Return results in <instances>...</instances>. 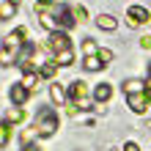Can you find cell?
Wrapping results in <instances>:
<instances>
[{
    "instance_id": "6da1fadb",
    "label": "cell",
    "mask_w": 151,
    "mask_h": 151,
    "mask_svg": "<svg viewBox=\"0 0 151 151\" xmlns=\"http://www.w3.org/2000/svg\"><path fill=\"white\" fill-rule=\"evenodd\" d=\"M58 129V115L52 110H39V118H36V127H33V132H36L39 137H52Z\"/></svg>"
},
{
    "instance_id": "7a4b0ae2",
    "label": "cell",
    "mask_w": 151,
    "mask_h": 151,
    "mask_svg": "<svg viewBox=\"0 0 151 151\" xmlns=\"http://www.w3.org/2000/svg\"><path fill=\"white\" fill-rule=\"evenodd\" d=\"M44 47L58 55V52H63V50H72V41H69V36H66L63 30H55V33H50V36H47Z\"/></svg>"
},
{
    "instance_id": "3957f363",
    "label": "cell",
    "mask_w": 151,
    "mask_h": 151,
    "mask_svg": "<svg viewBox=\"0 0 151 151\" xmlns=\"http://www.w3.org/2000/svg\"><path fill=\"white\" fill-rule=\"evenodd\" d=\"M148 19H151L148 8H143V6H129L127 8V22L132 25V28H140V25H146Z\"/></svg>"
},
{
    "instance_id": "277c9868",
    "label": "cell",
    "mask_w": 151,
    "mask_h": 151,
    "mask_svg": "<svg viewBox=\"0 0 151 151\" xmlns=\"http://www.w3.org/2000/svg\"><path fill=\"white\" fill-rule=\"evenodd\" d=\"M25 36H28V30H25V28H17L14 33H8V36H6L3 47H8V50H17V52H19V50L25 47Z\"/></svg>"
},
{
    "instance_id": "5b68a950",
    "label": "cell",
    "mask_w": 151,
    "mask_h": 151,
    "mask_svg": "<svg viewBox=\"0 0 151 151\" xmlns=\"http://www.w3.org/2000/svg\"><path fill=\"white\" fill-rule=\"evenodd\" d=\"M127 104H129L132 113H146L151 102H148V96H146V91H143V93H129V96H127Z\"/></svg>"
},
{
    "instance_id": "8992f818",
    "label": "cell",
    "mask_w": 151,
    "mask_h": 151,
    "mask_svg": "<svg viewBox=\"0 0 151 151\" xmlns=\"http://www.w3.org/2000/svg\"><path fill=\"white\" fill-rule=\"evenodd\" d=\"M69 99H72L77 107L85 102V83H83V80H77V83H72V85H69Z\"/></svg>"
},
{
    "instance_id": "52a82bcc",
    "label": "cell",
    "mask_w": 151,
    "mask_h": 151,
    "mask_svg": "<svg viewBox=\"0 0 151 151\" xmlns=\"http://www.w3.org/2000/svg\"><path fill=\"white\" fill-rule=\"evenodd\" d=\"M28 88H25L22 83H17V85H11V91H8V96H11V102L17 104V107H19V104H25V102H28Z\"/></svg>"
},
{
    "instance_id": "ba28073f",
    "label": "cell",
    "mask_w": 151,
    "mask_h": 151,
    "mask_svg": "<svg viewBox=\"0 0 151 151\" xmlns=\"http://www.w3.org/2000/svg\"><path fill=\"white\" fill-rule=\"evenodd\" d=\"M96 25H99L102 30H115L118 28V19H115L113 14H99L96 17Z\"/></svg>"
},
{
    "instance_id": "9c48e42d",
    "label": "cell",
    "mask_w": 151,
    "mask_h": 151,
    "mask_svg": "<svg viewBox=\"0 0 151 151\" xmlns=\"http://www.w3.org/2000/svg\"><path fill=\"white\" fill-rule=\"evenodd\" d=\"M58 22H60V28H63V30L74 28V25H77V19H74V14H72V8H63V11L58 14Z\"/></svg>"
},
{
    "instance_id": "30bf717a",
    "label": "cell",
    "mask_w": 151,
    "mask_h": 151,
    "mask_svg": "<svg viewBox=\"0 0 151 151\" xmlns=\"http://www.w3.org/2000/svg\"><path fill=\"white\" fill-rule=\"evenodd\" d=\"M50 96H52V102H55V104H63L66 102V96H69V91H66V88L63 85H50Z\"/></svg>"
},
{
    "instance_id": "8fae6325",
    "label": "cell",
    "mask_w": 151,
    "mask_h": 151,
    "mask_svg": "<svg viewBox=\"0 0 151 151\" xmlns=\"http://www.w3.org/2000/svg\"><path fill=\"white\" fill-rule=\"evenodd\" d=\"M146 91V83L143 80H127V83H124V93H143Z\"/></svg>"
},
{
    "instance_id": "7c38bea8",
    "label": "cell",
    "mask_w": 151,
    "mask_h": 151,
    "mask_svg": "<svg viewBox=\"0 0 151 151\" xmlns=\"http://www.w3.org/2000/svg\"><path fill=\"white\" fill-rule=\"evenodd\" d=\"M17 58H19V52H17V50H8V47H3V50H0V63H3V66L17 63Z\"/></svg>"
},
{
    "instance_id": "4fadbf2b",
    "label": "cell",
    "mask_w": 151,
    "mask_h": 151,
    "mask_svg": "<svg viewBox=\"0 0 151 151\" xmlns=\"http://www.w3.org/2000/svg\"><path fill=\"white\" fill-rule=\"evenodd\" d=\"M93 96H96V102H107L110 96H113V88L107 83H99V85H96V91H93Z\"/></svg>"
},
{
    "instance_id": "5bb4252c",
    "label": "cell",
    "mask_w": 151,
    "mask_h": 151,
    "mask_svg": "<svg viewBox=\"0 0 151 151\" xmlns=\"http://www.w3.org/2000/svg\"><path fill=\"white\" fill-rule=\"evenodd\" d=\"M52 60H55L58 66H72V63H74V52H72V50H63V52H58Z\"/></svg>"
},
{
    "instance_id": "9a60e30c",
    "label": "cell",
    "mask_w": 151,
    "mask_h": 151,
    "mask_svg": "<svg viewBox=\"0 0 151 151\" xmlns=\"http://www.w3.org/2000/svg\"><path fill=\"white\" fill-rule=\"evenodd\" d=\"M6 121H8V124H22V121H25V110H22V107H11V110L6 113Z\"/></svg>"
},
{
    "instance_id": "2e32d148",
    "label": "cell",
    "mask_w": 151,
    "mask_h": 151,
    "mask_svg": "<svg viewBox=\"0 0 151 151\" xmlns=\"http://www.w3.org/2000/svg\"><path fill=\"white\" fill-rule=\"evenodd\" d=\"M39 80H41V77H39V72H25V77H22V85L28 88V91H33V88L39 85Z\"/></svg>"
},
{
    "instance_id": "e0dca14e",
    "label": "cell",
    "mask_w": 151,
    "mask_h": 151,
    "mask_svg": "<svg viewBox=\"0 0 151 151\" xmlns=\"http://www.w3.org/2000/svg\"><path fill=\"white\" fill-rule=\"evenodd\" d=\"M55 72H58V63H55V60H47V63L39 66V77H52Z\"/></svg>"
},
{
    "instance_id": "ac0fdd59",
    "label": "cell",
    "mask_w": 151,
    "mask_h": 151,
    "mask_svg": "<svg viewBox=\"0 0 151 151\" xmlns=\"http://www.w3.org/2000/svg\"><path fill=\"white\" fill-rule=\"evenodd\" d=\"M83 66L88 69V72H99V69H102L104 63H102V60H99V55H88V58H85V63H83Z\"/></svg>"
},
{
    "instance_id": "d6986e66",
    "label": "cell",
    "mask_w": 151,
    "mask_h": 151,
    "mask_svg": "<svg viewBox=\"0 0 151 151\" xmlns=\"http://www.w3.org/2000/svg\"><path fill=\"white\" fill-rule=\"evenodd\" d=\"M14 11H17L14 3H8V0H6V3H0V19H11Z\"/></svg>"
},
{
    "instance_id": "ffe728a7",
    "label": "cell",
    "mask_w": 151,
    "mask_h": 151,
    "mask_svg": "<svg viewBox=\"0 0 151 151\" xmlns=\"http://www.w3.org/2000/svg\"><path fill=\"white\" fill-rule=\"evenodd\" d=\"M8 137H11V124H8V121H0V146H6Z\"/></svg>"
},
{
    "instance_id": "44dd1931",
    "label": "cell",
    "mask_w": 151,
    "mask_h": 151,
    "mask_svg": "<svg viewBox=\"0 0 151 151\" xmlns=\"http://www.w3.org/2000/svg\"><path fill=\"white\" fill-rule=\"evenodd\" d=\"M83 52H85V58H88V55H99V50H96L93 39H85V41H83Z\"/></svg>"
},
{
    "instance_id": "7402d4cb",
    "label": "cell",
    "mask_w": 151,
    "mask_h": 151,
    "mask_svg": "<svg viewBox=\"0 0 151 151\" xmlns=\"http://www.w3.org/2000/svg\"><path fill=\"white\" fill-rule=\"evenodd\" d=\"M72 14H74V19H83V22H85V17H88V11H85L83 6H72Z\"/></svg>"
},
{
    "instance_id": "603a6c76",
    "label": "cell",
    "mask_w": 151,
    "mask_h": 151,
    "mask_svg": "<svg viewBox=\"0 0 151 151\" xmlns=\"http://www.w3.org/2000/svg\"><path fill=\"white\" fill-rule=\"evenodd\" d=\"M99 60H102V63H110V60H113V52L102 47V50H99Z\"/></svg>"
},
{
    "instance_id": "cb8c5ba5",
    "label": "cell",
    "mask_w": 151,
    "mask_h": 151,
    "mask_svg": "<svg viewBox=\"0 0 151 151\" xmlns=\"http://www.w3.org/2000/svg\"><path fill=\"white\" fill-rule=\"evenodd\" d=\"M140 47H143V50H151V36H143V39H140Z\"/></svg>"
},
{
    "instance_id": "d4e9b609",
    "label": "cell",
    "mask_w": 151,
    "mask_h": 151,
    "mask_svg": "<svg viewBox=\"0 0 151 151\" xmlns=\"http://www.w3.org/2000/svg\"><path fill=\"white\" fill-rule=\"evenodd\" d=\"M124 151H140V148H137V143H127V146H124Z\"/></svg>"
},
{
    "instance_id": "484cf974",
    "label": "cell",
    "mask_w": 151,
    "mask_h": 151,
    "mask_svg": "<svg viewBox=\"0 0 151 151\" xmlns=\"http://www.w3.org/2000/svg\"><path fill=\"white\" fill-rule=\"evenodd\" d=\"M146 96H148V102H151V80L146 83Z\"/></svg>"
},
{
    "instance_id": "4316f807",
    "label": "cell",
    "mask_w": 151,
    "mask_h": 151,
    "mask_svg": "<svg viewBox=\"0 0 151 151\" xmlns=\"http://www.w3.org/2000/svg\"><path fill=\"white\" fill-rule=\"evenodd\" d=\"M22 151H41V148H36V146H25Z\"/></svg>"
},
{
    "instance_id": "83f0119b",
    "label": "cell",
    "mask_w": 151,
    "mask_h": 151,
    "mask_svg": "<svg viewBox=\"0 0 151 151\" xmlns=\"http://www.w3.org/2000/svg\"><path fill=\"white\" fill-rule=\"evenodd\" d=\"M8 3H14V6H19V0H8Z\"/></svg>"
},
{
    "instance_id": "f1b7e54d",
    "label": "cell",
    "mask_w": 151,
    "mask_h": 151,
    "mask_svg": "<svg viewBox=\"0 0 151 151\" xmlns=\"http://www.w3.org/2000/svg\"><path fill=\"white\" fill-rule=\"evenodd\" d=\"M44 3H58V0H44Z\"/></svg>"
},
{
    "instance_id": "f546056e",
    "label": "cell",
    "mask_w": 151,
    "mask_h": 151,
    "mask_svg": "<svg viewBox=\"0 0 151 151\" xmlns=\"http://www.w3.org/2000/svg\"><path fill=\"white\" fill-rule=\"evenodd\" d=\"M148 74H151V66H148Z\"/></svg>"
}]
</instances>
